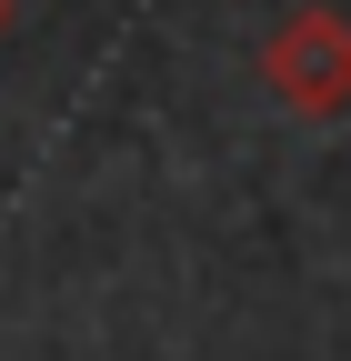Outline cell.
Instances as JSON below:
<instances>
[{"label":"cell","instance_id":"obj_2","mask_svg":"<svg viewBox=\"0 0 351 361\" xmlns=\"http://www.w3.org/2000/svg\"><path fill=\"white\" fill-rule=\"evenodd\" d=\"M11 20H20V0H0V40H11Z\"/></svg>","mask_w":351,"mask_h":361},{"label":"cell","instance_id":"obj_1","mask_svg":"<svg viewBox=\"0 0 351 361\" xmlns=\"http://www.w3.org/2000/svg\"><path fill=\"white\" fill-rule=\"evenodd\" d=\"M261 90L291 121H351V11H331V0L281 11L261 40Z\"/></svg>","mask_w":351,"mask_h":361}]
</instances>
